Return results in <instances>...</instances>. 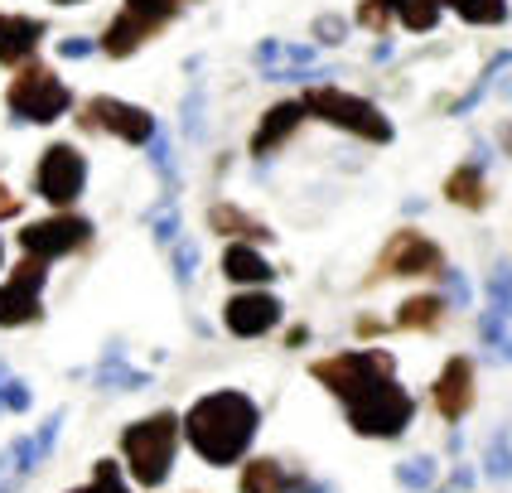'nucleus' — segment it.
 <instances>
[{"mask_svg": "<svg viewBox=\"0 0 512 493\" xmlns=\"http://www.w3.org/2000/svg\"><path fill=\"white\" fill-rule=\"evenodd\" d=\"M445 10H455L469 25H503L508 20V0H440Z\"/></svg>", "mask_w": 512, "mask_h": 493, "instance_id": "b1692460", "label": "nucleus"}, {"mask_svg": "<svg viewBox=\"0 0 512 493\" xmlns=\"http://www.w3.org/2000/svg\"><path fill=\"white\" fill-rule=\"evenodd\" d=\"M498 145L512 155V121H503V126H498Z\"/></svg>", "mask_w": 512, "mask_h": 493, "instance_id": "72a5a7b5", "label": "nucleus"}, {"mask_svg": "<svg viewBox=\"0 0 512 493\" xmlns=\"http://www.w3.org/2000/svg\"><path fill=\"white\" fill-rule=\"evenodd\" d=\"M445 199L459 203V208H484V203H488L484 160H474V165H459V170L445 179Z\"/></svg>", "mask_w": 512, "mask_h": 493, "instance_id": "6ab92c4d", "label": "nucleus"}, {"mask_svg": "<svg viewBox=\"0 0 512 493\" xmlns=\"http://www.w3.org/2000/svg\"><path fill=\"white\" fill-rule=\"evenodd\" d=\"M300 121H305V102H276L271 112L261 116V126H256L252 155H256V160H266L276 145H285L295 131H300Z\"/></svg>", "mask_w": 512, "mask_h": 493, "instance_id": "f3484780", "label": "nucleus"}, {"mask_svg": "<svg viewBox=\"0 0 512 493\" xmlns=\"http://www.w3.org/2000/svg\"><path fill=\"white\" fill-rule=\"evenodd\" d=\"M310 373H314V382H324V387L348 406L353 397L372 392L377 382L397 377V358L382 353V348H353V353H339V358H319Z\"/></svg>", "mask_w": 512, "mask_h": 493, "instance_id": "39448f33", "label": "nucleus"}, {"mask_svg": "<svg viewBox=\"0 0 512 493\" xmlns=\"http://www.w3.org/2000/svg\"><path fill=\"white\" fill-rule=\"evenodd\" d=\"M440 10H445L440 0H392V15H397L411 34H426V29L440 25Z\"/></svg>", "mask_w": 512, "mask_h": 493, "instance_id": "5701e85b", "label": "nucleus"}, {"mask_svg": "<svg viewBox=\"0 0 512 493\" xmlns=\"http://www.w3.org/2000/svg\"><path fill=\"white\" fill-rule=\"evenodd\" d=\"M223 271H228V281H237V286H266L276 276L271 261L261 257L256 247H247V242H232L228 252H223Z\"/></svg>", "mask_w": 512, "mask_h": 493, "instance_id": "a211bd4d", "label": "nucleus"}, {"mask_svg": "<svg viewBox=\"0 0 512 493\" xmlns=\"http://www.w3.org/2000/svg\"><path fill=\"white\" fill-rule=\"evenodd\" d=\"M184 10V0H126L121 10H116V20L102 29V54L112 58H131L136 49H145L160 29L170 25L174 15Z\"/></svg>", "mask_w": 512, "mask_h": 493, "instance_id": "0eeeda50", "label": "nucleus"}, {"mask_svg": "<svg viewBox=\"0 0 512 493\" xmlns=\"http://www.w3.org/2000/svg\"><path fill=\"white\" fill-rule=\"evenodd\" d=\"M78 121H83V131H107V136L131 145L155 141V116L136 102H121V97H92Z\"/></svg>", "mask_w": 512, "mask_h": 493, "instance_id": "1a4fd4ad", "label": "nucleus"}, {"mask_svg": "<svg viewBox=\"0 0 512 493\" xmlns=\"http://www.w3.org/2000/svg\"><path fill=\"white\" fill-rule=\"evenodd\" d=\"M25 406H29L25 382H0V411H25Z\"/></svg>", "mask_w": 512, "mask_h": 493, "instance_id": "c85d7f7f", "label": "nucleus"}, {"mask_svg": "<svg viewBox=\"0 0 512 493\" xmlns=\"http://www.w3.org/2000/svg\"><path fill=\"white\" fill-rule=\"evenodd\" d=\"M49 281V261L44 257H25L15 266V276L0 286V329H15V324H34L44 315L39 305V290Z\"/></svg>", "mask_w": 512, "mask_h": 493, "instance_id": "9d476101", "label": "nucleus"}, {"mask_svg": "<svg viewBox=\"0 0 512 493\" xmlns=\"http://www.w3.org/2000/svg\"><path fill=\"white\" fill-rule=\"evenodd\" d=\"M15 213H20V194L0 179V218H15Z\"/></svg>", "mask_w": 512, "mask_h": 493, "instance_id": "7c9ffc66", "label": "nucleus"}, {"mask_svg": "<svg viewBox=\"0 0 512 493\" xmlns=\"http://www.w3.org/2000/svg\"><path fill=\"white\" fill-rule=\"evenodd\" d=\"M397 479H401V489H411V493L430 489V484H435V460H426V455H421V460H406L397 469Z\"/></svg>", "mask_w": 512, "mask_h": 493, "instance_id": "a878e982", "label": "nucleus"}, {"mask_svg": "<svg viewBox=\"0 0 512 493\" xmlns=\"http://www.w3.org/2000/svg\"><path fill=\"white\" fill-rule=\"evenodd\" d=\"M83 184H87V160H83L78 145L54 141L44 155H39V170H34L39 199H49L54 208H68V203L83 194Z\"/></svg>", "mask_w": 512, "mask_h": 493, "instance_id": "6e6552de", "label": "nucleus"}, {"mask_svg": "<svg viewBox=\"0 0 512 493\" xmlns=\"http://www.w3.org/2000/svg\"><path fill=\"white\" fill-rule=\"evenodd\" d=\"M54 440H58V416H54V421H44V426H39V435L15 440L10 450H0V493H15V489H20L29 474L39 469V460L54 450Z\"/></svg>", "mask_w": 512, "mask_h": 493, "instance_id": "ddd939ff", "label": "nucleus"}, {"mask_svg": "<svg viewBox=\"0 0 512 493\" xmlns=\"http://www.w3.org/2000/svg\"><path fill=\"white\" fill-rule=\"evenodd\" d=\"M54 5H83V0H54Z\"/></svg>", "mask_w": 512, "mask_h": 493, "instance_id": "f704fd0d", "label": "nucleus"}, {"mask_svg": "<svg viewBox=\"0 0 512 493\" xmlns=\"http://www.w3.org/2000/svg\"><path fill=\"white\" fill-rule=\"evenodd\" d=\"M242 493H290V474L276 460H252L242 469Z\"/></svg>", "mask_w": 512, "mask_h": 493, "instance_id": "4be33fe9", "label": "nucleus"}, {"mask_svg": "<svg viewBox=\"0 0 512 493\" xmlns=\"http://www.w3.org/2000/svg\"><path fill=\"white\" fill-rule=\"evenodd\" d=\"M179 431H184V421L174 411H155V416H145V421L121 431V455H126V469L141 489H160L170 479Z\"/></svg>", "mask_w": 512, "mask_h": 493, "instance_id": "f03ea898", "label": "nucleus"}, {"mask_svg": "<svg viewBox=\"0 0 512 493\" xmlns=\"http://www.w3.org/2000/svg\"><path fill=\"white\" fill-rule=\"evenodd\" d=\"M39 44H44V25H39V20L0 10V63H5V68H20V63H29Z\"/></svg>", "mask_w": 512, "mask_h": 493, "instance_id": "dca6fc26", "label": "nucleus"}, {"mask_svg": "<svg viewBox=\"0 0 512 493\" xmlns=\"http://www.w3.org/2000/svg\"><path fill=\"white\" fill-rule=\"evenodd\" d=\"M68 493H131V489L121 484V464H116V460H97V469H92V484H83V489H68Z\"/></svg>", "mask_w": 512, "mask_h": 493, "instance_id": "393cba45", "label": "nucleus"}, {"mask_svg": "<svg viewBox=\"0 0 512 493\" xmlns=\"http://www.w3.org/2000/svg\"><path fill=\"white\" fill-rule=\"evenodd\" d=\"M256 426H261V411L247 392H208L184 416V435L208 464H237L256 440Z\"/></svg>", "mask_w": 512, "mask_h": 493, "instance_id": "f257e3e1", "label": "nucleus"}, {"mask_svg": "<svg viewBox=\"0 0 512 493\" xmlns=\"http://www.w3.org/2000/svg\"><path fill=\"white\" fill-rule=\"evenodd\" d=\"M488 474L493 479H512V435H493L488 440Z\"/></svg>", "mask_w": 512, "mask_h": 493, "instance_id": "bb28decb", "label": "nucleus"}, {"mask_svg": "<svg viewBox=\"0 0 512 493\" xmlns=\"http://www.w3.org/2000/svg\"><path fill=\"white\" fill-rule=\"evenodd\" d=\"M223 324H228L237 339H256V334H266V329L281 324V300L266 295V290H242V295H232L228 300Z\"/></svg>", "mask_w": 512, "mask_h": 493, "instance_id": "4468645a", "label": "nucleus"}, {"mask_svg": "<svg viewBox=\"0 0 512 493\" xmlns=\"http://www.w3.org/2000/svg\"><path fill=\"white\" fill-rule=\"evenodd\" d=\"M300 102H305L310 116L339 126V131L358 136V141H372V145L392 141V121L382 116V107H372L368 97H358V92H343V87H310Z\"/></svg>", "mask_w": 512, "mask_h": 493, "instance_id": "7ed1b4c3", "label": "nucleus"}, {"mask_svg": "<svg viewBox=\"0 0 512 493\" xmlns=\"http://www.w3.org/2000/svg\"><path fill=\"white\" fill-rule=\"evenodd\" d=\"M0 261H5V247H0Z\"/></svg>", "mask_w": 512, "mask_h": 493, "instance_id": "c9c22d12", "label": "nucleus"}, {"mask_svg": "<svg viewBox=\"0 0 512 493\" xmlns=\"http://www.w3.org/2000/svg\"><path fill=\"white\" fill-rule=\"evenodd\" d=\"M68 58H83V54H92V39H68V44H58Z\"/></svg>", "mask_w": 512, "mask_h": 493, "instance_id": "473e14b6", "label": "nucleus"}, {"mask_svg": "<svg viewBox=\"0 0 512 493\" xmlns=\"http://www.w3.org/2000/svg\"><path fill=\"white\" fill-rule=\"evenodd\" d=\"M208 228L223 232V237H247V242H266V237H271L266 223L247 218V213H242V208H232V203H213V208H208Z\"/></svg>", "mask_w": 512, "mask_h": 493, "instance_id": "aec40b11", "label": "nucleus"}, {"mask_svg": "<svg viewBox=\"0 0 512 493\" xmlns=\"http://www.w3.org/2000/svg\"><path fill=\"white\" fill-rule=\"evenodd\" d=\"M194 247H179V281H194Z\"/></svg>", "mask_w": 512, "mask_h": 493, "instance_id": "2f4dec72", "label": "nucleus"}, {"mask_svg": "<svg viewBox=\"0 0 512 493\" xmlns=\"http://www.w3.org/2000/svg\"><path fill=\"white\" fill-rule=\"evenodd\" d=\"M411 416H416V402H411L406 387H397V377L377 382L372 392L348 402V426L368 440H397L411 426Z\"/></svg>", "mask_w": 512, "mask_h": 493, "instance_id": "423d86ee", "label": "nucleus"}, {"mask_svg": "<svg viewBox=\"0 0 512 493\" xmlns=\"http://www.w3.org/2000/svg\"><path fill=\"white\" fill-rule=\"evenodd\" d=\"M314 34H319V44H343L348 25H343L339 15H319V20H314Z\"/></svg>", "mask_w": 512, "mask_h": 493, "instance_id": "c756f323", "label": "nucleus"}, {"mask_svg": "<svg viewBox=\"0 0 512 493\" xmlns=\"http://www.w3.org/2000/svg\"><path fill=\"white\" fill-rule=\"evenodd\" d=\"M5 107H10V116H20V121L49 126V121H58V116L73 107V92H68V83L58 78L54 68H44V63H20L15 78H10V87H5Z\"/></svg>", "mask_w": 512, "mask_h": 493, "instance_id": "20e7f679", "label": "nucleus"}, {"mask_svg": "<svg viewBox=\"0 0 512 493\" xmlns=\"http://www.w3.org/2000/svg\"><path fill=\"white\" fill-rule=\"evenodd\" d=\"M92 242V223L87 218H73V213H58V218H44V223H29L20 232V247H25V257H68V252H78Z\"/></svg>", "mask_w": 512, "mask_h": 493, "instance_id": "f8f14e48", "label": "nucleus"}, {"mask_svg": "<svg viewBox=\"0 0 512 493\" xmlns=\"http://www.w3.org/2000/svg\"><path fill=\"white\" fill-rule=\"evenodd\" d=\"M488 300H493L498 315L512 319V266H498V271L488 276Z\"/></svg>", "mask_w": 512, "mask_h": 493, "instance_id": "cd10ccee", "label": "nucleus"}, {"mask_svg": "<svg viewBox=\"0 0 512 493\" xmlns=\"http://www.w3.org/2000/svg\"><path fill=\"white\" fill-rule=\"evenodd\" d=\"M469 406H474V363L469 358H450L440 368V377H435V411L445 421H459V416H469Z\"/></svg>", "mask_w": 512, "mask_h": 493, "instance_id": "2eb2a0df", "label": "nucleus"}, {"mask_svg": "<svg viewBox=\"0 0 512 493\" xmlns=\"http://www.w3.org/2000/svg\"><path fill=\"white\" fill-rule=\"evenodd\" d=\"M440 271H445V252L426 232L411 228H401L377 257V276H440Z\"/></svg>", "mask_w": 512, "mask_h": 493, "instance_id": "9b49d317", "label": "nucleus"}, {"mask_svg": "<svg viewBox=\"0 0 512 493\" xmlns=\"http://www.w3.org/2000/svg\"><path fill=\"white\" fill-rule=\"evenodd\" d=\"M445 324V300L440 295H411L397 310V329H440Z\"/></svg>", "mask_w": 512, "mask_h": 493, "instance_id": "412c9836", "label": "nucleus"}]
</instances>
